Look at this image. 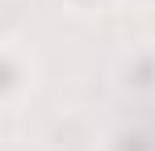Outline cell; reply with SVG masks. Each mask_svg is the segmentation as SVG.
I'll list each match as a JSON object with an SVG mask.
<instances>
[{"instance_id": "obj_1", "label": "cell", "mask_w": 155, "mask_h": 151, "mask_svg": "<svg viewBox=\"0 0 155 151\" xmlns=\"http://www.w3.org/2000/svg\"><path fill=\"white\" fill-rule=\"evenodd\" d=\"M38 88V59L34 50L13 42V38H0V109H17L25 105Z\"/></svg>"}, {"instance_id": "obj_2", "label": "cell", "mask_w": 155, "mask_h": 151, "mask_svg": "<svg viewBox=\"0 0 155 151\" xmlns=\"http://www.w3.org/2000/svg\"><path fill=\"white\" fill-rule=\"evenodd\" d=\"M113 80L117 88L130 92L138 101H155V42H143V46L126 50L113 67Z\"/></svg>"}, {"instance_id": "obj_3", "label": "cell", "mask_w": 155, "mask_h": 151, "mask_svg": "<svg viewBox=\"0 0 155 151\" xmlns=\"http://www.w3.org/2000/svg\"><path fill=\"white\" fill-rule=\"evenodd\" d=\"M97 130L84 113H59L51 126H46V151H97Z\"/></svg>"}, {"instance_id": "obj_4", "label": "cell", "mask_w": 155, "mask_h": 151, "mask_svg": "<svg viewBox=\"0 0 155 151\" xmlns=\"http://www.w3.org/2000/svg\"><path fill=\"white\" fill-rule=\"evenodd\" d=\"M101 151H155V134L147 126L122 122V126H113V130L101 139Z\"/></svg>"}, {"instance_id": "obj_5", "label": "cell", "mask_w": 155, "mask_h": 151, "mask_svg": "<svg viewBox=\"0 0 155 151\" xmlns=\"http://www.w3.org/2000/svg\"><path fill=\"white\" fill-rule=\"evenodd\" d=\"M54 4L80 21H97V17H109L113 8H122V0H54Z\"/></svg>"}, {"instance_id": "obj_6", "label": "cell", "mask_w": 155, "mask_h": 151, "mask_svg": "<svg viewBox=\"0 0 155 151\" xmlns=\"http://www.w3.org/2000/svg\"><path fill=\"white\" fill-rule=\"evenodd\" d=\"M122 4H126V8H138V13H151L155 8V0H122Z\"/></svg>"}]
</instances>
